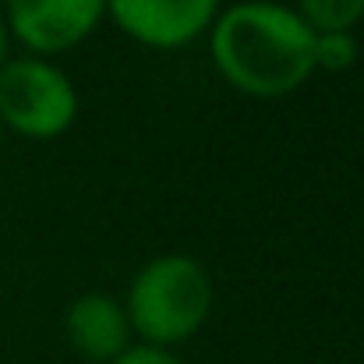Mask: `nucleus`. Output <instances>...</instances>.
Here are the masks:
<instances>
[{
  "instance_id": "obj_6",
  "label": "nucleus",
  "mask_w": 364,
  "mask_h": 364,
  "mask_svg": "<svg viewBox=\"0 0 364 364\" xmlns=\"http://www.w3.org/2000/svg\"><path fill=\"white\" fill-rule=\"evenodd\" d=\"M64 329L71 347L89 361L110 364L131 347V322L124 304L107 294H82L64 311Z\"/></svg>"
},
{
  "instance_id": "obj_7",
  "label": "nucleus",
  "mask_w": 364,
  "mask_h": 364,
  "mask_svg": "<svg viewBox=\"0 0 364 364\" xmlns=\"http://www.w3.org/2000/svg\"><path fill=\"white\" fill-rule=\"evenodd\" d=\"M294 11L315 32H350L364 18V0H297Z\"/></svg>"
},
{
  "instance_id": "obj_1",
  "label": "nucleus",
  "mask_w": 364,
  "mask_h": 364,
  "mask_svg": "<svg viewBox=\"0 0 364 364\" xmlns=\"http://www.w3.org/2000/svg\"><path fill=\"white\" fill-rule=\"evenodd\" d=\"M209 28L216 68L247 96H287L315 71V28L287 4L241 0Z\"/></svg>"
},
{
  "instance_id": "obj_11",
  "label": "nucleus",
  "mask_w": 364,
  "mask_h": 364,
  "mask_svg": "<svg viewBox=\"0 0 364 364\" xmlns=\"http://www.w3.org/2000/svg\"><path fill=\"white\" fill-rule=\"evenodd\" d=\"M0 131H4V127H0Z\"/></svg>"
},
{
  "instance_id": "obj_5",
  "label": "nucleus",
  "mask_w": 364,
  "mask_h": 364,
  "mask_svg": "<svg viewBox=\"0 0 364 364\" xmlns=\"http://www.w3.org/2000/svg\"><path fill=\"white\" fill-rule=\"evenodd\" d=\"M220 0H107L124 32L156 50H177L216 21Z\"/></svg>"
},
{
  "instance_id": "obj_2",
  "label": "nucleus",
  "mask_w": 364,
  "mask_h": 364,
  "mask_svg": "<svg viewBox=\"0 0 364 364\" xmlns=\"http://www.w3.org/2000/svg\"><path fill=\"white\" fill-rule=\"evenodd\" d=\"M124 311L131 333L166 350L205 326L213 311V279L191 255H156L134 272Z\"/></svg>"
},
{
  "instance_id": "obj_10",
  "label": "nucleus",
  "mask_w": 364,
  "mask_h": 364,
  "mask_svg": "<svg viewBox=\"0 0 364 364\" xmlns=\"http://www.w3.org/2000/svg\"><path fill=\"white\" fill-rule=\"evenodd\" d=\"M7 60V21H4V11H0V64Z\"/></svg>"
},
{
  "instance_id": "obj_8",
  "label": "nucleus",
  "mask_w": 364,
  "mask_h": 364,
  "mask_svg": "<svg viewBox=\"0 0 364 364\" xmlns=\"http://www.w3.org/2000/svg\"><path fill=\"white\" fill-rule=\"evenodd\" d=\"M361 46L354 32H315V68L329 71H347L358 60Z\"/></svg>"
},
{
  "instance_id": "obj_9",
  "label": "nucleus",
  "mask_w": 364,
  "mask_h": 364,
  "mask_svg": "<svg viewBox=\"0 0 364 364\" xmlns=\"http://www.w3.org/2000/svg\"><path fill=\"white\" fill-rule=\"evenodd\" d=\"M110 364H184L177 354H170V350H163V347H149V343H141V347H127L117 361Z\"/></svg>"
},
{
  "instance_id": "obj_4",
  "label": "nucleus",
  "mask_w": 364,
  "mask_h": 364,
  "mask_svg": "<svg viewBox=\"0 0 364 364\" xmlns=\"http://www.w3.org/2000/svg\"><path fill=\"white\" fill-rule=\"evenodd\" d=\"M107 14V0H7L4 21L28 50L60 53L78 46Z\"/></svg>"
},
{
  "instance_id": "obj_3",
  "label": "nucleus",
  "mask_w": 364,
  "mask_h": 364,
  "mask_svg": "<svg viewBox=\"0 0 364 364\" xmlns=\"http://www.w3.org/2000/svg\"><path fill=\"white\" fill-rule=\"evenodd\" d=\"M78 117L75 82L46 57L0 64V127L25 138H57Z\"/></svg>"
}]
</instances>
